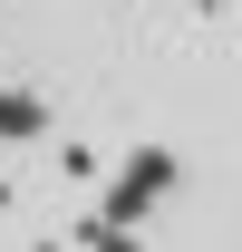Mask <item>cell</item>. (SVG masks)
Listing matches in <instances>:
<instances>
[{
    "label": "cell",
    "instance_id": "1",
    "mask_svg": "<svg viewBox=\"0 0 242 252\" xmlns=\"http://www.w3.org/2000/svg\"><path fill=\"white\" fill-rule=\"evenodd\" d=\"M30 126H39V107H30V97H0V136H30Z\"/></svg>",
    "mask_w": 242,
    "mask_h": 252
}]
</instances>
